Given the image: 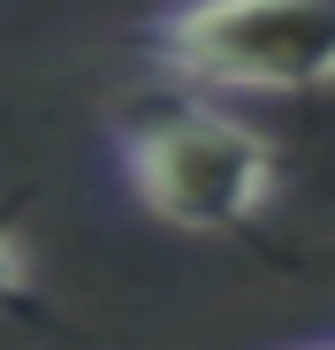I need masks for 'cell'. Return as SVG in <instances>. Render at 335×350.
<instances>
[{"label": "cell", "instance_id": "3957f363", "mask_svg": "<svg viewBox=\"0 0 335 350\" xmlns=\"http://www.w3.org/2000/svg\"><path fill=\"white\" fill-rule=\"evenodd\" d=\"M31 305V259L16 237V206H0V312H23Z\"/></svg>", "mask_w": 335, "mask_h": 350}, {"label": "cell", "instance_id": "7a4b0ae2", "mask_svg": "<svg viewBox=\"0 0 335 350\" xmlns=\"http://www.w3.org/2000/svg\"><path fill=\"white\" fill-rule=\"evenodd\" d=\"M145 62L183 92L305 99L335 84V0H168L145 16Z\"/></svg>", "mask_w": 335, "mask_h": 350}, {"label": "cell", "instance_id": "6da1fadb", "mask_svg": "<svg viewBox=\"0 0 335 350\" xmlns=\"http://www.w3.org/2000/svg\"><path fill=\"white\" fill-rule=\"evenodd\" d=\"M115 167H122V191L168 221V228H191V237H229V228H252L274 198V145L221 114L191 92L176 99H145L122 114L115 130Z\"/></svg>", "mask_w": 335, "mask_h": 350}]
</instances>
